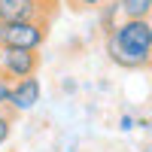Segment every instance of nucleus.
<instances>
[{
	"label": "nucleus",
	"instance_id": "1",
	"mask_svg": "<svg viewBox=\"0 0 152 152\" xmlns=\"http://www.w3.org/2000/svg\"><path fill=\"white\" fill-rule=\"evenodd\" d=\"M107 52L119 67H146L152 58V24L146 18H128L110 34Z\"/></svg>",
	"mask_w": 152,
	"mask_h": 152
},
{
	"label": "nucleus",
	"instance_id": "2",
	"mask_svg": "<svg viewBox=\"0 0 152 152\" xmlns=\"http://www.w3.org/2000/svg\"><path fill=\"white\" fill-rule=\"evenodd\" d=\"M46 24L40 18H21V21H3L0 24V46L9 49H37L46 40Z\"/></svg>",
	"mask_w": 152,
	"mask_h": 152
},
{
	"label": "nucleus",
	"instance_id": "3",
	"mask_svg": "<svg viewBox=\"0 0 152 152\" xmlns=\"http://www.w3.org/2000/svg\"><path fill=\"white\" fill-rule=\"evenodd\" d=\"M3 67L9 76H15V79H21V76H31L37 67H40V58H37L34 49H9L3 46Z\"/></svg>",
	"mask_w": 152,
	"mask_h": 152
},
{
	"label": "nucleus",
	"instance_id": "4",
	"mask_svg": "<svg viewBox=\"0 0 152 152\" xmlns=\"http://www.w3.org/2000/svg\"><path fill=\"white\" fill-rule=\"evenodd\" d=\"M37 100H40V82H37L34 73H31V76H21V79L9 88V100L6 104H12L15 113H24V110H31Z\"/></svg>",
	"mask_w": 152,
	"mask_h": 152
},
{
	"label": "nucleus",
	"instance_id": "5",
	"mask_svg": "<svg viewBox=\"0 0 152 152\" xmlns=\"http://www.w3.org/2000/svg\"><path fill=\"white\" fill-rule=\"evenodd\" d=\"M37 0H0V24L3 21H21V18H37Z\"/></svg>",
	"mask_w": 152,
	"mask_h": 152
},
{
	"label": "nucleus",
	"instance_id": "6",
	"mask_svg": "<svg viewBox=\"0 0 152 152\" xmlns=\"http://www.w3.org/2000/svg\"><path fill=\"white\" fill-rule=\"evenodd\" d=\"M119 3L128 18H146L152 12V0H119Z\"/></svg>",
	"mask_w": 152,
	"mask_h": 152
},
{
	"label": "nucleus",
	"instance_id": "7",
	"mask_svg": "<svg viewBox=\"0 0 152 152\" xmlns=\"http://www.w3.org/2000/svg\"><path fill=\"white\" fill-rule=\"evenodd\" d=\"M70 3H73L76 9H94V6L104 3V0H70Z\"/></svg>",
	"mask_w": 152,
	"mask_h": 152
},
{
	"label": "nucleus",
	"instance_id": "8",
	"mask_svg": "<svg viewBox=\"0 0 152 152\" xmlns=\"http://www.w3.org/2000/svg\"><path fill=\"white\" fill-rule=\"evenodd\" d=\"M9 119H12V116H3V113H0V143L9 137Z\"/></svg>",
	"mask_w": 152,
	"mask_h": 152
},
{
	"label": "nucleus",
	"instance_id": "9",
	"mask_svg": "<svg viewBox=\"0 0 152 152\" xmlns=\"http://www.w3.org/2000/svg\"><path fill=\"white\" fill-rule=\"evenodd\" d=\"M6 100H9V82H6V79H0V107H3Z\"/></svg>",
	"mask_w": 152,
	"mask_h": 152
},
{
	"label": "nucleus",
	"instance_id": "10",
	"mask_svg": "<svg viewBox=\"0 0 152 152\" xmlns=\"http://www.w3.org/2000/svg\"><path fill=\"white\" fill-rule=\"evenodd\" d=\"M0 64H3V46H0Z\"/></svg>",
	"mask_w": 152,
	"mask_h": 152
}]
</instances>
